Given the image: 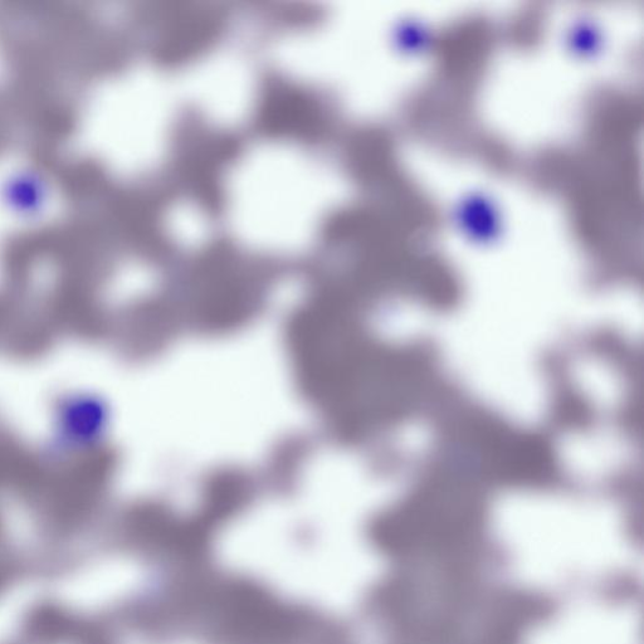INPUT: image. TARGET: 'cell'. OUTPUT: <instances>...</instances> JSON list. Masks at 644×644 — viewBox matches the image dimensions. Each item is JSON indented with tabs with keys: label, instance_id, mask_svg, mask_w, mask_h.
Returning a JSON list of instances; mask_svg holds the SVG:
<instances>
[{
	"label": "cell",
	"instance_id": "cell-1",
	"mask_svg": "<svg viewBox=\"0 0 644 644\" xmlns=\"http://www.w3.org/2000/svg\"><path fill=\"white\" fill-rule=\"evenodd\" d=\"M460 222L465 224L468 233L475 237H495L497 232V218L495 209L487 200L478 198L467 200L465 206L460 208Z\"/></svg>",
	"mask_w": 644,
	"mask_h": 644
}]
</instances>
